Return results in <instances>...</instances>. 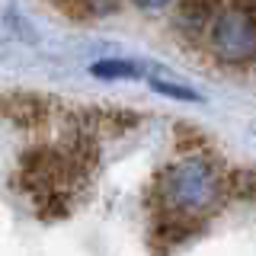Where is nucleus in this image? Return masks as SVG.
Listing matches in <instances>:
<instances>
[{"mask_svg": "<svg viewBox=\"0 0 256 256\" xmlns=\"http://www.w3.org/2000/svg\"><path fill=\"white\" fill-rule=\"evenodd\" d=\"M0 112H4L13 125L26 128V132H42V128H48L52 118H54V106L45 100V96H36V93L0 96Z\"/></svg>", "mask_w": 256, "mask_h": 256, "instance_id": "nucleus-4", "label": "nucleus"}, {"mask_svg": "<svg viewBox=\"0 0 256 256\" xmlns=\"http://www.w3.org/2000/svg\"><path fill=\"white\" fill-rule=\"evenodd\" d=\"M221 0H180V16H176V22H180L182 32H208L212 26V20L218 16L221 10Z\"/></svg>", "mask_w": 256, "mask_h": 256, "instance_id": "nucleus-5", "label": "nucleus"}, {"mask_svg": "<svg viewBox=\"0 0 256 256\" xmlns=\"http://www.w3.org/2000/svg\"><path fill=\"white\" fill-rule=\"evenodd\" d=\"M196 230H198V221H189V218H176V214H164V212H157L154 234L164 240V244H182V240L192 237Z\"/></svg>", "mask_w": 256, "mask_h": 256, "instance_id": "nucleus-7", "label": "nucleus"}, {"mask_svg": "<svg viewBox=\"0 0 256 256\" xmlns=\"http://www.w3.org/2000/svg\"><path fill=\"white\" fill-rule=\"evenodd\" d=\"M173 138H176V148L182 150V157L186 154H208V138L202 132H196L192 125H176Z\"/></svg>", "mask_w": 256, "mask_h": 256, "instance_id": "nucleus-8", "label": "nucleus"}, {"mask_svg": "<svg viewBox=\"0 0 256 256\" xmlns=\"http://www.w3.org/2000/svg\"><path fill=\"white\" fill-rule=\"evenodd\" d=\"M208 48L221 64L244 68L256 61V20L240 6H224L208 26Z\"/></svg>", "mask_w": 256, "mask_h": 256, "instance_id": "nucleus-3", "label": "nucleus"}, {"mask_svg": "<svg viewBox=\"0 0 256 256\" xmlns=\"http://www.w3.org/2000/svg\"><path fill=\"white\" fill-rule=\"evenodd\" d=\"M154 192H157V212L202 224L228 198V170L212 150L186 157L180 154L173 164H166L157 173Z\"/></svg>", "mask_w": 256, "mask_h": 256, "instance_id": "nucleus-1", "label": "nucleus"}, {"mask_svg": "<svg viewBox=\"0 0 256 256\" xmlns=\"http://www.w3.org/2000/svg\"><path fill=\"white\" fill-rule=\"evenodd\" d=\"M234 6H240V10H246L256 20V0H234Z\"/></svg>", "mask_w": 256, "mask_h": 256, "instance_id": "nucleus-12", "label": "nucleus"}, {"mask_svg": "<svg viewBox=\"0 0 256 256\" xmlns=\"http://www.w3.org/2000/svg\"><path fill=\"white\" fill-rule=\"evenodd\" d=\"M150 90L160 93V96H170V100H180V102H202V93L198 90L182 86V84H170V80H150Z\"/></svg>", "mask_w": 256, "mask_h": 256, "instance_id": "nucleus-10", "label": "nucleus"}, {"mask_svg": "<svg viewBox=\"0 0 256 256\" xmlns=\"http://www.w3.org/2000/svg\"><path fill=\"white\" fill-rule=\"evenodd\" d=\"M16 186L26 189L32 202L42 196H52V192H74L77 196L80 189L68 170L61 148H52V144H36V148L22 150L20 166H16Z\"/></svg>", "mask_w": 256, "mask_h": 256, "instance_id": "nucleus-2", "label": "nucleus"}, {"mask_svg": "<svg viewBox=\"0 0 256 256\" xmlns=\"http://www.w3.org/2000/svg\"><path fill=\"white\" fill-rule=\"evenodd\" d=\"M141 70L144 68L138 61H125V58H102L90 64V77L96 80H138Z\"/></svg>", "mask_w": 256, "mask_h": 256, "instance_id": "nucleus-6", "label": "nucleus"}, {"mask_svg": "<svg viewBox=\"0 0 256 256\" xmlns=\"http://www.w3.org/2000/svg\"><path fill=\"white\" fill-rule=\"evenodd\" d=\"M228 196H237L244 202H256V170L228 173Z\"/></svg>", "mask_w": 256, "mask_h": 256, "instance_id": "nucleus-9", "label": "nucleus"}, {"mask_svg": "<svg viewBox=\"0 0 256 256\" xmlns=\"http://www.w3.org/2000/svg\"><path fill=\"white\" fill-rule=\"evenodd\" d=\"M138 10H144V13H160V10H166V6L173 4V0H132Z\"/></svg>", "mask_w": 256, "mask_h": 256, "instance_id": "nucleus-11", "label": "nucleus"}]
</instances>
